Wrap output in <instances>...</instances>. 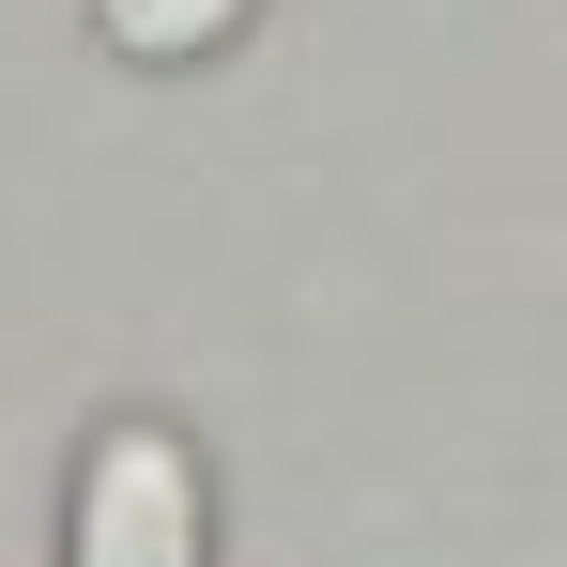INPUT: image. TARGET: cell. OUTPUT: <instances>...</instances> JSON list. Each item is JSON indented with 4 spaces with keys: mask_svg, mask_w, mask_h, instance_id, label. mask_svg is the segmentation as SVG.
Listing matches in <instances>:
<instances>
[{
    "mask_svg": "<svg viewBox=\"0 0 567 567\" xmlns=\"http://www.w3.org/2000/svg\"><path fill=\"white\" fill-rule=\"evenodd\" d=\"M62 567H199V461H185V430H154V414H107L93 430Z\"/></svg>",
    "mask_w": 567,
    "mask_h": 567,
    "instance_id": "1",
    "label": "cell"
},
{
    "mask_svg": "<svg viewBox=\"0 0 567 567\" xmlns=\"http://www.w3.org/2000/svg\"><path fill=\"white\" fill-rule=\"evenodd\" d=\"M93 31L123 47V62H199V47L246 31V0H93Z\"/></svg>",
    "mask_w": 567,
    "mask_h": 567,
    "instance_id": "2",
    "label": "cell"
}]
</instances>
